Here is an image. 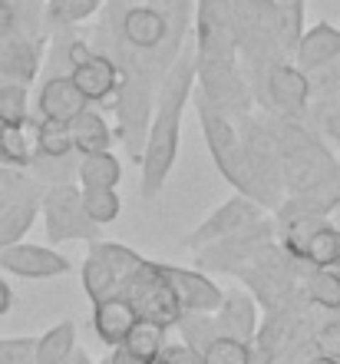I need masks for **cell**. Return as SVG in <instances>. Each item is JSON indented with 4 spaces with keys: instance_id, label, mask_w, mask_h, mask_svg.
Listing matches in <instances>:
<instances>
[{
    "instance_id": "obj_27",
    "label": "cell",
    "mask_w": 340,
    "mask_h": 364,
    "mask_svg": "<svg viewBox=\"0 0 340 364\" xmlns=\"http://www.w3.org/2000/svg\"><path fill=\"white\" fill-rule=\"evenodd\" d=\"M76 351V325L60 321L37 338V364H67Z\"/></svg>"
},
{
    "instance_id": "obj_22",
    "label": "cell",
    "mask_w": 340,
    "mask_h": 364,
    "mask_svg": "<svg viewBox=\"0 0 340 364\" xmlns=\"http://www.w3.org/2000/svg\"><path fill=\"white\" fill-rule=\"evenodd\" d=\"M70 133H73V149L79 156H93V153H109L116 133L113 126L106 123L103 113H96L93 106H86L70 119Z\"/></svg>"
},
{
    "instance_id": "obj_5",
    "label": "cell",
    "mask_w": 340,
    "mask_h": 364,
    "mask_svg": "<svg viewBox=\"0 0 340 364\" xmlns=\"http://www.w3.org/2000/svg\"><path fill=\"white\" fill-rule=\"evenodd\" d=\"M155 93L159 83L146 73H123L119 90H116V139L123 143L126 156L136 166L142 163V149H146V136H149L152 109H155Z\"/></svg>"
},
{
    "instance_id": "obj_26",
    "label": "cell",
    "mask_w": 340,
    "mask_h": 364,
    "mask_svg": "<svg viewBox=\"0 0 340 364\" xmlns=\"http://www.w3.org/2000/svg\"><path fill=\"white\" fill-rule=\"evenodd\" d=\"M83 288L89 301H103V298H113V295H123V285H119V278L113 275V269L103 262V255L89 245L86 252V262H83Z\"/></svg>"
},
{
    "instance_id": "obj_7",
    "label": "cell",
    "mask_w": 340,
    "mask_h": 364,
    "mask_svg": "<svg viewBox=\"0 0 340 364\" xmlns=\"http://www.w3.org/2000/svg\"><path fill=\"white\" fill-rule=\"evenodd\" d=\"M40 196L43 186L37 179H30L23 169L0 166V249L23 242L40 215Z\"/></svg>"
},
{
    "instance_id": "obj_14",
    "label": "cell",
    "mask_w": 340,
    "mask_h": 364,
    "mask_svg": "<svg viewBox=\"0 0 340 364\" xmlns=\"http://www.w3.org/2000/svg\"><path fill=\"white\" fill-rule=\"evenodd\" d=\"M70 269H73V262L53 245L13 242L7 249H0V272L27 278V282H50V278L70 275Z\"/></svg>"
},
{
    "instance_id": "obj_32",
    "label": "cell",
    "mask_w": 340,
    "mask_h": 364,
    "mask_svg": "<svg viewBox=\"0 0 340 364\" xmlns=\"http://www.w3.org/2000/svg\"><path fill=\"white\" fill-rule=\"evenodd\" d=\"M175 328H179V335H182V345L195 348L199 355L215 338H221V331H218V325H215V315H202V311H185Z\"/></svg>"
},
{
    "instance_id": "obj_23",
    "label": "cell",
    "mask_w": 340,
    "mask_h": 364,
    "mask_svg": "<svg viewBox=\"0 0 340 364\" xmlns=\"http://www.w3.org/2000/svg\"><path fill=\"white\" fill-rule=\"evenodd\" d=\"M119 182H123V163L113 153L79 156V166H76L79 189H116Z\"/></svg>"
},
{
    "instance_id": "obj_18",
    "label": "cell",
    "mask_w": 340,
    "mask_h": 364,
    "mask_svg": "<svg viewBox=\"0 0 340 364\" xmlns=\"http://www.w3.org/2000/svg\"><path fill=\"white\" fill-rule=\"evenodd\" d=\"M337 60H340V27H334L327 20H317L314 27H304L291 57L294 67L307 73V77H314V73L327 70Z\"/></svg>"
},
{
    "instance_id": "obj_20",
    "label": "cell",
    "mask_w": 340,
    "mask_h": 364,
    "mask_svg": "<svg viewBox=\"0 0 340 364\" xmlns=\"http://www.w3.org/2000/svg\"><path fill=\"white\" fill-rule=\"evenodd\" d=\"M139 321L136 315L133 301L126 295H113V298H103L93 305V331L99 338V345L106 348H119L129 335V328Z\"/></svg>"
},
{
    "instance_id": "obj_25",
    "label": "cell",
    "mask_w": 340,
    "mask_h": 364,
    "mask_svg": "<svg viewBox=\"0 0 340 364\" xmlns=\"http://www.w3.org/2000/svg\"><path fill=\"white\" fill-rule=\"evenodd\" d=\"M76 166H79V153H70V156H37L33 153L23 173L47 189V186H67V182H73Z\"/></svg>"
},
{
    "instance_id": "obj_40",
    "label": "cell",
    "mask_w": 340,
    "mask_h": 364,
    "mask_svg": "<svg viewBox=\"0 0 340 364\" xmlns=\"http://www.w3.org/2000/svg\"><path fill=\"white\" fill-rule=\"evenodd\" d=\"M10 308H13V288L4 275H0V318L10 315Z\"/></svg>"
},
{
    "instance_id": "obj_4",
    "label": "cell",
    "mask_w": 340,
    "mask_h": 364,
    "mask_svg": "<svg viewBox=\"0 0 340 364\" xmlns=\"http://www.w3.org/2000/svg\"><path fill=\"white\" fill-rule=\"evenodd\" d=\"M195 87L202 100L228 119H241L255 106V96H251L238 57H199L195 53Z\"/></svg>"
},
{
    "instance_id": "obj_41",
    "label": "cell",
    "mask_w": 340,
    "mask_h": 364,
    "mask_svg": "<svg viewBox=\"0 0 340 364\" xmlns=\"http://www.w3.org/2000/svg\"><path fill=\"white\" fill-rule=\"evenodd\" d=\"M67 364H93V358H89V355H86V351H83V348L76 345V351H73V355H70V361H67Z\"/></svg>"
},
{
    "instance_id": "obj_38",
    "label": "cell",
    "mask_w": 340,
    "mask_h": 364,
    "mask_svg": "<svg viewBox=\"0 0 340 364\" xmlns=\"http://www.w3.org/2000/svg\"><path fill=\"white\" fill-rule=\"evenodd\" d=\"M152 364H202V355L195 351V348L189 345H172V341H165V348H162L159 355H155V361Z\"/></svg>"
},
{
    "instance_id": "obj_2",
    "label": "cell",
    "mask_w": 340,
    "mask_h": 364,
    "mask_svg": "<svg viewBox=\"0 0 340 364\" xmlns=\"http://www.w3.org/2000/svg\"><path fill=\"white\" fill-rule=\"evenodd\" d=\"M195 113H199L205 146H208V153H212V159H215V169L221 173V179H225L228 186H235L238 196L255 199L265 212L278 209V202H281L284 196L268 189L265 182L255 176V169L248 166V156H245V149H241V136H238L235 119L221 116L215 106H208L202 96H195Z\"/></svg>"
},
{
    "instance_id": "obj_34",
    "label": "cell",
    "mask_w": 340,
    "mask_h": 364,
    "mask_svg": "<svg viewBox=\"0 0 340 364\" xmlns=\"http://www.w3.org/2000/svg\"><path fill=\"white\" fill-rule=\"evenodd\" d=\"M83 196V209L86 215L103 229L109 222L119 219V212H123V199H119V192L116 189H79Z\"/></svg>"
},
{
    "instance_id": "obj_1",
    "label": "cell",
    "mask_w": 340,
    "mask_h": 364,
    "mask_svg": "<svg viewBox=\"0 0 340 364\" xmlns=\"http://www.w3.org/2000/svg\"><path fill=\"white\" fill-rule=\"evenodd\" d=\"M192 93H195V47L185 43L155 93V109H152L149 136H146V149H142L139 163L142 199H159L172 169H175L182 143V116H185V106L192 103Z\"/></svg>"
},
{
    "instance_id": "obj_9",
    "label": "cell",
    "mask_w": 340,
    "mask_h": 364,
    "mask_svg": "<svg viewBox=\"0 0 340 364\" xmlns=\"http://www.w3.org/2000/svg\"><path fill=\"white\" fill-rule=\"evenodd\" d=\"M278 239V225H274V219H258L251 222L248 229L241 232H231V235H225V239L212 242V245H205V249H199V269L202 272H225V275H235V272L248 269L251 262H255V255L261 249H265L268 242Z\"/></svg>"
},
{
    "instance_id": "obj_12",
    "label": "cell",
    "mask_w": 340,
    "mask_h": 364,
    "mask_svg": "<svg viewBox=\"0 0 340 364\" xmlns=\"http://www.w3.org/2000/svg\"><path fill=\"white\" fill-rule=\"evenodd\" d=\"M70 80H73V87L83 93V100L89 106L103 103L119 90L116 63L109 57H103V53H96L83 40H73V47H70Z\"/></svg>"
},
{
    "instance_id": "obj_6",
    "label": "cell",
    "mask_w": 340,
    "mask_h": 364,
    "mask_svg": "<svg viewBox=\"0 0 340 364\" xmlns=\"http://www.w3.org/2000/svg\"><path fill=\"white\" fill-rule=\"evenodd\" d=\"M40 215H43V225H47L50 245L99 239V225L86 215L83 196H79V186H76V182L47 186L43 196H40Z\"/></svg>"
},
{
    "instance_id": "obj_33",
    "label": "cell",
    "mask_w": 340,
    "mask_h": 364,
    "mask_svg": "<svg viewBox=\"0 0 340 364\" xmlns=\"http://www.w3.org/2000/svg\"><path fill=\"white\" fill-rule=\"evenodd\" d=\"M0 119L7 126H20V129L30 123L27 83H13V80H4V83H0Z\"/></svg>"
},
{
    "instance_id": "obj_11",
    "label": "cell",
    "mask_w": 340,
    "mask_h": 364,
    "mask_svg": "<svg viewBox=\"0 0 340 364\" xmlns=\"http://www.w3.org/2000/svg\"><path fill=\"white\" fill-rule=\"evenodd\" d=\"M195 53L199 57H238L231 0H195L192 7Z\"/></svg>"
},
{
    "instance_id": "obj_21",
    "label": "cell",
    "mask_w": 340,
    "mask_h": 364,
    "mask_svg": "<svg viewBox=\"0 0 340 364\" xmlns=\"http://www.w3.org/2000/svg\"><path fill=\"white\" fill-rule=\"evenodd\" d=\"M83 93L73 87L70 77H47L43 87L37 93V116L43 119H60V123H70L79 109H86Z\"/></svg>"
},
{
    "instance_id": "obj_29",
    "label": "cell",
    "mask_w": 340,
    "mask_h": 364,
    "mask_svg": "<svg viewBox=\"0 0 340 364\" xmlns=\"http://www.w3.org/2000/svg\"><path fill=\"white\" fill-rule=\"evenodd\" d=\"M169 331L159 325H152V321H146V318H139L133 328H129V335H126V341L119 348H126L133 358H139V361L152 364L155 361V355H159L162 348H165V341H169Z\"/></svg>"
},
{
    "instance_id": "obj_35",
    "label": "cell",
    "mask_w": 340,
    "mask_h": 364,
    "mask_svg": "<svg viewBox=\"0 0 340 364\" xmlns=\"http://www.w3.org/2000/svg\"><path fill=\"white\" fill-rule=\"evenodd\" d=\"M202 364H251V348L235 338H215L202 351Z\"/></svg>"
},
{
    "instance_id": "obj_3",
    "label": "cell",
    "mask_w": 340,
    "mask_h": 364,
    "mask_svg": "<svg viewBox=\"0 0 340 364\" xmlns=\"http://www.w3.org/2000/svg\"><path fill=\"white\" fill-rule=\"evenodd\" d=\"M231 17H235L238 60L255 93L268 67L284 60L278 50V0H231Z\"/></svg>"
},
{
    "instance_id": "obj_45",
    "label": "cell",
    "mask_w": 340,
    "mask_h": 364,
    "mask_svg": "<svg viewBox=\"0 0 340 364\" xmlns=\"http://www.w3.org/2000/svg\"><path fill=\"white\" fill-rule=\"evenodd\" d=\"M334 364H340V361H334Z\"/></svg>"
},
{
    "instance_id": "obj_16",
    "label": "cell",
    "mask_w": 340,
    "mask_h": 364,
    "mask_svg": "<svg viewBox=\"0 0 340 364\" xmlns=\"http://www.w3.org/2000/svg\"><path fill=\"white\" fill-rule=\"evenodd\" d=\"M337 205H340V169L331 179L317 182L311 189L284 196V199L278 202V209H274L271 219L278 229L287 225V222H297V219H331Z\"/></svg>"
},
{
    "instance_id": "obj_13",
    "label": "cell",
    "mask_w": 340,
    "mask_h": 364,
    "mask_svg": "<svg viewBox=\"0 0 340 364\" xmlns=\"http://www.w3.org/2000/svg\"><path fill=\"white\" fill-rule=\"evenodd\" d=\"M238 126V136H241V149L248 156V166L255 169V176L265 182L271 192L284 196L281 189V149H278V139L274 133L268 129L265 116H241L235 119Z\"/></svg>"
},
{
    "instance_id": "obj_15",
    "label": "cell",
    "mask_w": 340,
    "mask_h": 364,
    "mask_svg": "<svg viewBox=\"0 0 340 364\" xmlns=\"http://www.w3.org/2000/svg\"><path fill=\"white\" fill-rule=\"evenodd\" d=\"M258 219H265V209H261L255 199H248V196H231V199L221 202L205 222H199V225L189 232L185 245H189L192 252H199V249H205V245H212V242L231 235V232L248 229V225Z\"/></svg>"
},
{
    "instance_id": "obj_44",
    "label": "cell",
    "mask_w": 340,
    "mask_h": 364,
    "mask_svg": "<svg viewBox=\"0 0 340 364\" xmlns=\"http://www.w3.org/2000/svg\"><path fill=\"white\" fill-rule=\"evenodd\" d=\"M334 272H337V275H340V259H337V265H334Z\"/></svg>"
},
{
    "instance_id": "obj_28",
    "label": "cell",
    "mask_w": 340,
    "mask_h": 364,
    "mask_svg": "<svg viewBox=\"0 0 340 364\" xmlns=\"http://www.w3.org/2000/svg\"><path fill=\"white\" fill-rule=\"evenodd\" d=\"M99 255H103V262L113 269V275L119 278V285H123V295H126V288H129V282H133L136 275L142 272V265L149 259H142L136 249H129V245H119V242H89Z\"/></svg>"
},
{
    "instance_id": "obj_19",
    "label": "cell",
    "mask_w": 340,
    "mask_h": 364,
    "mask_svg": "<svg viewBox=\"0 0 340 364\" xmlns=\"http://www.w3.org/2000/svg\"><path fill=\"white\" fill-rule=\"evenodd\" d=\"M215 325L221 331V338H235L251 345L258 335V301L241 288H231L221 295V305L215 308Z\"/></svg>"
},
{
    "instance_id": "obj_8",
    "label": "cell",
    "mask_w": 340,
    "mask_h": 364,
    "mask_svg": "<svg viewBox=\"0 0 340 364\" xmlns=\"http://www.w3.org/2000/svg\"><path fill=\"white\" fill-rule=\"evenodd\" d=\"M251 96H255V103H261V113L304 119L311 113V77L301 73L291 60H278L268 67V73L261 77Z\"/></svg>"
},
{
    "instance_id": "obj_36",
    "label": "cell",
    "mask_w": 340,
    "mask_h": 364,
    "mask_svg": "<svg viewBox=\"0 0 340 364\" xmlns=\"http://www.w3.org/2000/svg\"><path fill=\"white\" fill-rule=\"evenodd\" d=\"M0 364H37V338H0Z\"/></svg>"
},
{
    "instance_id": "obj_10",
    "label": "cell",
    "mask_w": 340,
    "mask_h": 364,
    "mask_svg": "<svg viewBox=\"0 0 340 364\" xmlns=\"http://www.w3.org/2000/svg\"><path fill=\"white\" fill-rule=\"evenodd\" d=\"M126 298L133 301L136 315L152 321V325L165 328V331L179 325V318L185 315L179 305V298H175V291H172V285L165 282V275H162L159 262H146V265H142V272L129 282V288H126Z\"/></svg>"
},
{
    "instance_id": "obj_39",
    "label": "cell",
    "mask_w": 340,
    "mask_h": 364,
    "mask_svg": "<svg viewBox=\"0 0 340 364\" xmlns=\"http://www.w3.org/2000/svg\"><path fill=\"white\" fill-rule=\"evenodd\" d=\"M99 364H146V361L133 358L129 351H126V348H109V355H106Z\"/></svg>"
},
{
    "instance_id": "obj_24",
    "label": "cell",
    "mask_w": 340,
    "mask_h": 364,
    "mask_svg": "<svg viewBox=\"0 0 340 364\" xmlns=\"http://www.w3.org/2000/svg\"><path fill=\"white\" fill-rule=\"evenodd\" d=\"M301 295L311 308L340 311V275L334 269H307L301 275Z\"/></svg>"
},
{
    "instance_id": "obj_17",
    "label": "cell",
    "mask_w": 340,
    "mask_h": 364,
    "mask_svg": "<svg viewBox=\"0 0 340 364\" xmlns=\"http://www.w3.org/2000/svg\"><path fill=\"white\" fill-rule=\"evenodd\" d=\"M162 275L172 285L175 298H179L182 311H202V315H215V308L221 305L225 288L202 269H179V265H165L159 262Z\"/></svg>"
},
{
    "instance_id": "obj_42",
    "label": "cell",
    "mask_w": 340,
    "mask_h": 364,
    "mask_svg": "<svg viewBox=\"0 0 340 364\" xmlns=\"http://www.w3.org/2000/svg\"><path fill=\"white\" fill-rule=\"evenodd\" d=\"M7 129H10V126L4 123V119H0V143H4V136H7Z\"/></svg>"
},
{
    "instance_id": "obj_31",
    "label": "cell",
    "mask_w": 340,
    "mask_h": 364,
    "mask_svg": "<svg viewBox=\"0 0 340 364\" xmlns=\"http://www.w3.org/2000/svg\"><path fill=\"white\" fill-rule=\"evenodd\" d=\"M103 10V0H47L43 7V20H47L53 30H63V27H76L89 20L93 14Z\"/></svg>"
},
{
    "instance_id": "obj_30",
    "label": "cell",
    "mask_w": 340,
    "mask_h": 364,
    "mask_svg": "<svg viewBox=\"0 0 340 364\" xmlns=\"http://www.w3.org/2000/svg\"><path fill=\"white\" fill-rule=\"evenodd\" d=\"M33 153L37 156H70V153H76L70 123L37 116V126H33Z\"/></svg>"
},
{
    "instance_id": "obj_37",
    "label": "cell",
    "mask_w": 340,
    "mask_h": 364,
    "mask_svg": "<svg viewBox=\"0 0 340 364\" xmlns=\"http://www.w3.org/2000/svg\"><path fill=\"white\" fill-rule=\"evenodd\" d=\"M311 341H314V351H317V358L340 361V311H337V318L324 321V325L314 331Z\"/></svg>"
},
{
    "instance_id": "obj_43",
    "label": "cell",
    "mask_w": 340,
    "mask_h": 364,
    "mask_svg": "<svg viewBox=\"0 0 340 364\" xmlns=\"http://www.w3.org/2000/svg\"><path fill=\"white\" fill-rule=\"evenodd\" d=\"M331 222H334V225H337V229H340V205H337V209H334V219H331Z\"/></svg>"
}]
</instances>
